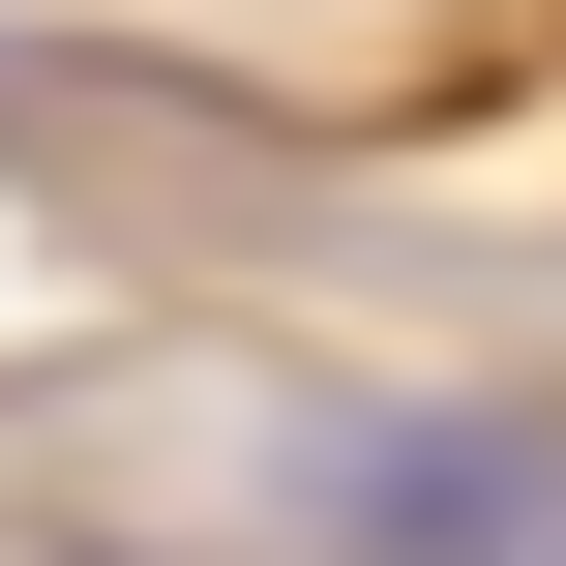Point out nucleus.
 I'll list each match as a JSON object with an SVG mask.
<instances>
[{
	"mask_svg": "<svg viewBox=\"0 0 566 566\" xmlns=\"http://www.w3.org/2000/svg\"><path fill=\"white\" fill-rule=\"evenodd\" d=\"M328 566H566V478L478 448V418H418V448H358V537Z\"/></svg>",
	"mask_w": 566,
	"mask_h": 566,
	"instance_id": "1",
	"label": "nucleus"
}]
</instances>
